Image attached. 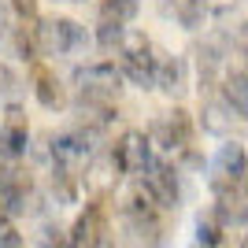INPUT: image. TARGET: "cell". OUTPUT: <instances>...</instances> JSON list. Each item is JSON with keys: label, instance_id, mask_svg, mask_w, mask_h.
<instances>
[{"label": "cell", "instance_id": "9a60e30c", "mask_svg": "<svg viewBox=\"0 0 248 248\" xmlns=\"http://www.w3.org/2000/svg\"><path fill=\"white\" fill-rule=\"evenodd\" d=\"M134 11H137V0H100V19L108 22H130L134 19Z\"/></svg>", "mask_w": 248, "mask_h": 248}, {"label": "cell", "instance_id": "5bb4252c", "mask_svg": "<svg viewBox=\"0 0 248 248\" xmlns=\"http://www.w3.org/2000/svg\"><path fill=\"white\" fill-rule=\"evenodd\" d=\"M126 26L123 22H108V19H100V26H96V41H100V48H108V52H119L123 48V41H126Z\"/></svg>", "mask_w": 248, "mask_h": 248}, {"label": "cell", "instance_id": "9c48e42d", "mask_svg": "<svg viewBox=\"0 0 248 248\" xmlns=\"http://www.w3.org/2000/svg\"><path fill=\"white\" fill-rule=\"evenodd\" d=\"M145 193L155 200V207H174L178 204V178H174V167H167V163H155L145 170Z\"/></svg>", "mask_w": 248, "mask_h": 248}, {"label": "cell", "instance_id": "52a82bcc", "mask_svg": "<svg viewBox=\"0 0 248 248\" xmlns=\"http://www.w3.org/2000/svg\"><path fill=\"white\" fill-rule=\"evenodd\" d=\"M115 167L123 170V174H145L148 167H152V155H148V137L130 130V134L115 145Z\"/></svg>", "mask_w": 248, "mask_h": 248}, {"label": "cell", "instance_id": "4fadbf2b", "mask_svg": "<svg viewBox=\"0 0 248 248\" xmlns=\"http://www.w3.org/2000/svg\"><path fill=\"white\" fill-rule=\"evenodd\" d=\"M155 85L163 93H178L182 89V63L170 60V56H159V67H155Z\"/></svg>", "mask_w": 248, "mask_h": 248}, {"label": "cell", "instance_id": "8fae6325", "mask_svg": "<svg viewBox=\"0 0 248 248\" xmlns=\"http://www.w3.org/2000/svg\"><path fill=\"white\" fill-rule=\"evenodd\" d=\"M26 137H30V126H26V111L19 104H11L4 111V126H0V148L8 155H22L26 152Z\"/></svg>", "mask_w": 248, "mask_h": 248}, {"label": "cell", "instance_id": "5b68a950", "mask_svg": "<svg viewBox=\"0 0 248 248\" xmlns=\"http://www.w3.org/2000/svg\"><path fill=\"white\" fill-rule=\"evenodd\" d=\"M104 233H108V200L96 197L85 204V211L78 215V222L71 226V248H100Z\"/></svg>", "mask_w": 248, "mask_h": 248}, {"label": "cell", "instance_id": "7c38bea8", "mask_svg": "<svg viewBox=\"0 0 248 248\" xmlns=\"http://www.w3.org/2000/svg\"><path fill=\"white\" fill-rule=\"evenodd\" d=\"M33 93H37L41 108H48V111H60L63 104H67V93H63L60 78H56L45 63H33Z\"/></svg>", "mask_w": 248, "mask_h": 248}, {"label": "cell", "instance_id": "7402d4cb", "mask_svg": "<svg viewBox=\"0 0 248 248\" xmlns=\"http://www.w3.org/2000/svg\"><path fill=\"white\" fill-rule=\"evenodd\" d=\"M241 248H248V233H245V245H241Z\"/></svg>", "mask_w": 248, "mask_h": 248}, {"label": "cell", "instance_id": "6da1fadb", "mask_svg": "<svg viewBox=\"0 0 248 248\" xmlns=\"http://www.w3.org/2000/svg\"><path fill=\"white\" fill-rule=\"evenodd\" d=\"M74 78H78V93H82L85 108H108L119 96L123 71L115 63H93V67H82Z\"/></svg>", "mask_w": 248, "mask_h": 248}, {"label": "cell", "instance_id": "ba28073f", "mask_svg": "<svg viewBox=\"0 0 248 248\" xmlns=\"http://www.w3.org/2000/svg\"><path fill=\"white\" fill-rule=\"evenodd\" d=\"M85 155H89V141L78 134H63L52 141V163H56V174H67L74 178L78 174V167L85 163Z\"/></svg>", "mask_w": 248, "mask_h": 248}, {"label": "cell", "instance_id": "ffe728a7", "mask_svg": "<svg viewBox=\"0 0 248 248\" xmlns=\"http://www.w3.org/2000/svg\"><path fill=\"white\" fill-rule=\"evenodd\" d=\"M11 8H15V15H19L22 22L37 19V0H11Z\"/></svg>", "mask_w": 248, "mask_h": 248}, {"label": "cell", "instance_id": "7a4b0ae2", "mask_svg": "<svg viewBox=\"0 0 248 248\" xmlns=\"http://www.w3.org/2000/svg\"><path fill=\"white\" fill-rule=\"evenodd\" d=\"M155 67H159V56L152 52L145 33H126L123 48H119V71L137 85H155Z\"/></svg>", "mask_w": 248, "mask_h": 248}, {"label": "cell", "instance_id": "3957f363", "mask_svg": "<svg viewBox=\"0 0 248 248\" xmlns=\"http://www.w3.org/2000/svg\"><path fill=\"white\" fill-rule=\"evenodd\" d=\"M245 182H248V155L237 141H226L211 159V189L218 197H226V193L245 189Z\"/></svg>", "mask_w": 248, "mask_h": 248}, {"label": "cell", "instance_id": "30bf717a", "mask_svg": "<svg viewBox=\"0 0 248 248\" xmlns=\"http://www.w3.org/2000/svg\"><path fill=\"white\" fill-rule=\"evenodd\" d=\"M30 193V174L19 167H0V204L8 215H19Z\"/></svg>", "mask_w": 248, "mask_h": 248}, {"label": "cell", "instance_id": "2e32d148", "mask_svg": "<svg viewBox=\"0 0 248 248\" xmlns=\"http://www.w3.org/2000/svg\"><path fill=\"white\" fill-rule=\"evenodd\" d=\"M197 237L204 248H215L218 241H222V218H218V211H211V215H200L197 222Z\"/></svg>", "mask_w": 248, "mask_h": 248}, {"label": "cell", "instance_id": "277c9868", "mask_svg": "<svg viewBox=\"0 0 248 248\" xmlns=\"http://www.w3.org/2000/svg\"><path fill=\"white\" fill-rule=\"evenodd\" d=\"M33 30H37V48H41L45 56H67V52H74L85 41L82 26L74 19H45L41 26H33Z\"/></svg>", "mask_w": 248, "mask_h": 248}, {"label": "cell", "instance_id": "8992f818", "mask_svg": "<svg viewBox=\"0 0 248 248\" xmlns=\"http://www.w3.org/2000/svg\"><path fill=\"white\" fill-rule=\"evenodd\" d=\"M152 141L159 148H167V152H174V148H186L189 141H193V119H189L182 108H174V111L159 115L152 123Z\"/></svg>", "mask_w": 248, "mask_h": 248}, {"label": "cell", "instance_id": "d6986e66", "mask_svg": "<svg viewBox=\"0 0 248 248\" xmlns=\"http://www.w3.org/2000/svg\"><path fill=\"white\" fill-rule=\"evenodd\" d=\"M178 15H182L186 26H200L204 15H207V8H204V0H182V4H178Z\"/></svg>", "mask_w": 248, "mask_h": 248}, {"label": "cell", "instance_id": "44dd1931", "mask_svg": "<svg viewBox=\"0 0 248 248\" xmlns=\"http://www.w3.org/2000/svg\"><path fill=\"white\" fill-rule=\"evenodd\" d=\"M11 85H15L11 71H4V67H0V93H11Z\"/></svg>", "mask_w": 248, "mask_h": 248}, {"label": "cell", "instance_id": "ac0fdd59", "mask_svg": "<svg viewBox=\"0 0 248 248\" xmlns=\"http://www.w3.org/2000/svg\"><path fill=\"white\" fill-rule=\"evenodd\" d=\"M15 45H19V52H22V60H37V30L33 26H19V33H15Z\"/></svg>", "mask_w": 248, "mask_h": 248}, {"label": "cell", "instance_id": "e0dca14e", "mask_svg": "<svg viewBox=\"0 0 248 248\" xmlns=\"http://www.w3.org/2000/svg\"><path fill=\"white\" fill-rule=\"evenodd\" d=\"M226 104H230L237 115L248 111V82L241 78V74H233V78L226 82Z\"/></svg>", "mask_w": 248, "mask_h": 248}]
</instances>
